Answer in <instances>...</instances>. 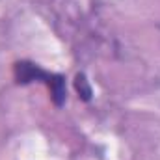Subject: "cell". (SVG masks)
I'll return each instance as SVG.
<instances>
[{"label": "cell", "mask_w": 160, "mask_h": 160, "mask_svg": "<svg viewBox=\"0 0 160 160\" xmlns=\"http://www.w3.org/2000/svg\"><path fill=\"white\" fill-rule=\"evenodd\" d=\"M13 71H15V78H17L19 84H28L32 80L45 82L50 89V97H52L54 104L56 106L63 104V101H65V80H63V77L47 73V71L39 69L38 65H34L30 62H17Z\"/></svg>", "instance_id": "6da1fadb"}, {"label": "cell", "mask_w": 160, "mask_h": 160, "mask_svg": "<svg viewBox=\"0 0 160 160\" xmlns=\"http://www.w3.org/2000/svg\"><path fill=\"white\" fill-rule=\"evenodd\" d=\"M75 86H77V91L82 95V99L89 101V97H91V88H89V84H88V80H86L84 75H77Z\"/></svg>", "instance_id": "7a4b0ae2"}]
</instances>
